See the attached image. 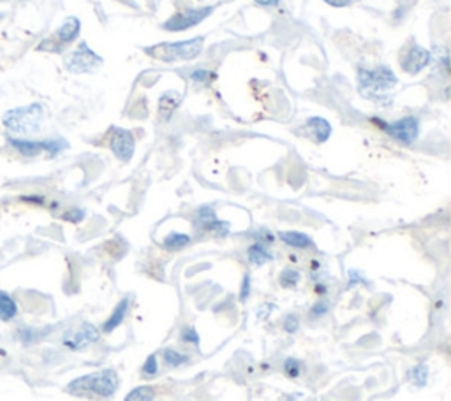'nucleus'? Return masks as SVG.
<instances>
[{
	"mask_svg": "<svg viewBox=\"0 0 451 401\" xmlns=\"http://www.w3.org/2000/svg\"><path fill=\"white\" fill-rule=\"evenodd\" d=\"M397 83V76L388 67H377L376 70H358V90L365 99L376 100V102H383L384 99L390 102V90H393Z\"/></svg>",
	"mask_w": 451,
	"mask_h": 401,
	"instance_id": "obj_1",
	"label": "nucleus"
},
{
	"mask_svg": "<svg viewBox=\"0 0 451 401\" xmlns=\"http://www.w3.org/2000/svg\"><path fill=\"white\" fill-rule=\"evenodd\" d=\"M120 380L115 370H101L76 378L68 385V391L76 396L94 395L99 398H112L117 392Z\"/></svg>",
	"mask_w": 451,
	"mask_h": 401,
	"instance_id": "obj_2",
	"label": "nucleus"
},
{
	"mask_svg": "<svg viewBox=\"0 0 451 401\" xmlns=\"http://www.w3.org/2000/svg\"><path fill=\"white\" fill-rule=\"evenodd\" d=\"M44 118V107L41 104H28V106L9 109L4 114V125L13 134L20 136H32L39 132Z\"/></svg>",
	"mask_w": 451,
	"mask_h": 401,
	"instance_id": "obj_3",
	"label": "nucleus"
},
{
	"mask_svg": "<svg viewBox=\"0 0 451 401\" xmlns=\"http://www.w3.org/2000/svg\"><path fill=\"white\" fill-rule=\"evenodd\" d=\"M203 37L198 39H189V41H180V43H164L157 44V46L147 48V53L150 57L157 58L162 62H176V60H192V58L198 57L203 51Z\"/></svg>",
	"mask_w": 451,
	"mask_h": 401,
	"instance_id": "obj_4",
	"label": "nucleus"
},
{
	"mask_svg": "<svg viewBox=\"0 0 451 401\" xmlns=\"http://www.w3.org/2000/svg\"><path fill=\"white\" fill-rule=\"evenodd\" d=\"M372 122L379 125L388 136L393 137L395 141L402 144H413L420 136V122H418L416 117L400 118V120L393 122V124H386V122L377 120V118H372Z\"/></svg>",
	"mask_w": 451,
	"mask_h": 401,
	"instance_id": "obj_5",
	"label": "nucleus"
},
{
	"mask_svg": "<svg viewBox=\"0 0 451 401\" xmlns=\"http://www.w3.org/2000/svg\"><path fill=\"white\" fill-rule=\"evenodd\" d=\"M64 64L71 73H94L102 65V58L94 53L83 41L73 53L64 58Z\"/></svg>",
	"mask_w": 451,
	"mask_h": 401,
	"instance_id": "obj_6",
	"label": "nucleus"
},
{
	"mask_svg": "<svg viewBox=\"0 0 451 401\" xmlns=\"http://www.w3.org/2000/svg\"><path fill=\"white\" fill-rule=\"evenodd\" d=\"M11 146L16 148L25 157H36V155L48 151L50 155H58L68 148V143L64 139H46V141H31V139H16L9 137Z\"/></svg>",
	"mask_w": 451,
	"mask_h": 401,
	"instance_id": "obj_7",
	"label": "nucleus"
},
{
	"mask_svg": "<svg viewBox=\"0 0 451 401\" xmlns=\"http://www.w3.org/2000/svg\"><path fill=\"white\" fill-rule=\"evenodd\" d=\"M213 13L212 7H199V9H186L176 13L175 16L169 18L168 21L162 23V28L169 32H182L187 28L196 27L198 23H201L203 20L210 16Z\"/></svg>",
	"mask_w": 451,
	"mask_h": 401,
	"instance_id": "obj_8",
	"label": "nucleus"
},
{
	"mask_svg": "<svg viewBox=\"0 0 451 401\" xmlns=\"http://www.w3.org/2000/svg\"><path fill=\"white\" fill-rule=\"evenodd\" d=\"M110 148L115 154V157L122 162H129L134 155L136 139L131 131H125L120 127H112L110 131Z\"/></svg>",
	"mask_w": 451,
	"mask_h": 401,
	"instance_id": "obj_9",
	"label": "nucleus"
},
{
	"mask_svg": "<svg viewBox=\"0 0 451 401\" xmlns=\"http://www.w3.org/2000/svg\"><path fill=\"white\" fill-rule=\"evenodd\" d=\"M99 340V331L90 322H83L78 329H73L64 336V345L71 351H81Z\"/></svg>",
	"mask_w": 451,
	"mask_h": 401,
	"instance_id": "obj_10",
	"label": "nucleus"
},
{
	"mask_svg": "<svg viewBox=\"0 0 451 401\" xmlns=\"http://www.w3.org/2000/svg\"><path fill=\"white\" fill-rule=\"evenodd\" d=\"M196 228L201 229V231L206 232H216L217 236H228L229 232V224L228 222H223L217 218L216 211L210 206H203L198 210V215H196L194 220Z\"/></svg>",
	"mask_w": 451,
	"mask_h": 401,
	"instance_id": "obj_11",
	"label": "nucleus"
},
{
	"mask_svg": "<svg viewBox=\"0 0 451 401\" xmlns=\"http://www.w3.org/2000/svg\"><path fill=\"white\" fill-rule=\"evenodd\" d=\"M430 58H432L430 51L425 50L423 46L414 44V46H411V50L402 57L400 64H402V69H404L408 74H418L420 70H423L425 67L430 64Z\"/></svg>",
	"mask_w": 451,
	"mask_h": 401,
	"instance_id": "obj_12",
	"label": "nucleus"
},
{
	"mask_svg": "<svg viewBox=\"0 0 451 401\" xmlns=\"http://www.w3.org/2000/svg\"><path fill=\"white\" fill-rule=\"evenodd\" d=\"M305 127L309 129V136L312 137L316 143H324V141H328V137L331 136V125L328 124V120H324V118H310V120L307 122Z\"/></svg>",
	"mask_w": 451,
	"mask_h": 401,
	"instance_id": "obj_13",
	"label": "nucleus"
},
{
	"mask_svg": "<svg viewBox=\"0 0 451 401\" xmlns=\"http://www.w3.org/2000/svg\"><path fill=\"white\" fill-rule=\"evenodd\" d=\"M80 31H81L80 20L75 16H71L62 23V27L58 28L57 33H55V39H57V43L60 44H69L73 43L78 36H80Z\"/></svg>",
	"mask_w": 451,
	"mask_h": 401,
	"instance_id": "obj_14",
	"label": "nucleus"
},
{
	"mask_svg": "<svg viewBox=\"0 0 451 401\" xmlns=\"http://www.w3.org/2000/svg\"><path fill=\"white\" fill-rule=\"evenodd\" d=\"M127 310H129V298H124L118 303V306L115 308V311L112 315H110L108 321L105 322V326H102V331L105 333H112L115 331V329L118 328V326L124 322V319L127 317Z\"/></svg>",
	"mask_w": 451,
	"mask_h": 401,
	"instance_id": "obj_15",
	"label": "nucleus"
},
{
	"mask_svg": "<svg viewBox=\"0 0 451 401\" xmlns=\"http://www.w3.org/2000/svg\"><path fill=\"white\" fill-rule=\"evenodd\" d=\"M180 100H182V97H180L179 92H166V94H162L161 100H159V113H161L162 120L171 118L173 111L179 107Z\"/></svg>",
	"mask_w": 451,
	"mask_h": 401,
	"instance_id": "obj_16",
	"label": "nucleus"
},
{
	"mask_svg": "<svg viewBox=\"0 0 451 401\" xmlns=\"http://www.w3.org/2000/svg\"><path fill=\"white\" fill-rule=\"evenodd\" d=\"M280 240H282L286 245H290V247H295V248L312 247V240H310L305 232H298V231L280 232Z\"/></svg>",
	"mask_w": 451,
	"mask_h": 401,
	"instance_id": "obj_17",
	"label": "nucleus"
},
{
	"mask_svg": "<svg viewBox=\"0 0 451 401\" xmlns=\"http://www.w3.org/2000/svg\"><path fill=\"white\" fill-rule=\"evenodd\" d=\"M247 254H249V261L256 266L265 264V262L272 261L273 259L272 254L266 250V247L263 243H254L253 247L249 248V252H247Z\"/></svg>",
	"mask_w": 451,
	"mask_h": 401,
	"instance_id": "obj_18",
	"label": "nucleus"
},
{
	"mask_svg": "<svg viewBox=\"0 0 451 401\" xmlns=\"http://www.w3.org/2000/svg\"><path fill=\"white\" fill-rule=\"evenodd\" d=\"M16 311L18 306L14 299L6 292H0V319L2 321H11V319H14Z\"/></svg>",
	"mask_w": 451,
	"mask_h": 401,
	"instance_id": "obj_19",
	"label": "nucleus"
},
{
	"mask_svg": "<svg viewBox=\"0 0 451 401\" xmlns=\"http://www.w3.org/2000/svg\"><path fill=\"white\" fill-rule=\"evenodd\" d=\"M191 243V236L184 232H171L166 236L164 240V248L168 250H180V248L187 247Z\"/></svg>",
	"mask_w": 451,
	"mask_h": 401,
	"instance_id": "obj_20",
	"label": "nucleus"
},
{
	"mask_svg": "<svg viewBox=\"0 0 451 401\" xmlns=\"http://www.w3.org/2000/svg\"><path fill=\"white\" fill-rule=\"evenodd\" d=\"M154 398L155 389L152 385H139L125 396V401H154Z\"/></svg>",
	"mask_w": 451,
	"mask_h": 401,
	"instance_id": "obj_21",
	"label": "nucleus"
},
{
	"mask_svg": "<svg viewBox=\"0 0 451 401\" xmlns=\"http://www.w3.org/2000/svg\"><path fill=\"white\" fill-rule=\"evenodd\" d=\"M409 377H411V380L418 385V387H423V385L427 384V378H428L427 365L420 363V365L414 366L411 370V373H409Z\"/></svg>",
	"mask_w": 451,
	"mask_h": 401,
	"instance_id": "obj_22",
	"label": "nucleus"
},
{
	"mask_svg": "<svg viewBox=\"0 0 451 401\" xmlns=\"http://www.w3.org/2000/svg\"><path fill=\"white\" fill-rule=\"evenodd\" d=\"M162 355H164V363L168 366H173V368H176V366H182L184 363H187V355H184V354H180V352H176L175 348H166L164 352H162Z\"/></svg>",
	"mask_w": 451,
	"mask_h": 401,
	"instance_id": "obj_23",
	"label": "nucleus"
},
{
	"mask_svg": "<svg viewBox=\"0 0 451 401\" xmlns=\"http://www.w3.org/2000/svg\"><path fill=\"white\" fill-rule=\"evenodd\" d=\"M279 282L282 287L293 289V287H297V284L300 282V273H298L297 269H284L282 273H280Z\"/></svg>",
	"mask_w": 451,
	"mask_h": 401,
	"instance_id": "obj_24",
	"label": "nucleus"
},
{
	"mask_svg": "<svg viewBox=\"0 0 451 401\" xmlns=\"http://www.w3.org/2000/svg\"><path fill=\"white\" fill-rule=\"evenodd\" d=\"M157 371H159L157 355L152 354V355H149V359L145 361V365H143V373H145L147 377H154V375H157Z\"/></svg>",
	"mask_w": 451,
	"mask_h": 401,
	"instance_id": "obj_25",
	"label": "nucleus"
},
{
	"mask_svg": "<svg viewBox=\"0 0 451 401\" xmlns=\"http://www.w3.org/2000/svg\"><path fill=\"white\" fill-rule=\"evenodd\" d=\"M284 370H286V373L290 375V377H298V375H300V363H298L297 359L290 358L284 363Z\"/></svg>",
	"mask_w": 451,
	"mask_h": 401,
	"instance_id": "obj_26",
	"label": "nucleus"
},
{
	"mask_svg": "<svg viewBox=\"0 0 451 401\" xmlns=\"http://www.w3.org/2000/svg\"><path fill=\"white\" fill-rule=\"evenodd\" d=\"M210 77H212V73H208L205 69H196L191 73V80L196 81V83H206Z\"/></svg>",
	"mask_w": 451,
	"mask_h": 401,
	"instance_id": "obj_27",
	"label": "nucleus"
},
{
	"mask_svg": "<svg viewBox=\"0 0 451 401\" xmlns=\"http://www.w3.org/2000/svg\"><path fill=\"white\" fill-rule=\"evenodd\" d=\"M300 328V321H298L297 315H287L286 321H284V329L287 333H297Z\"/></svg>",
	"mask_w": 451,
	"mask_h": 401,
	"instance_id": "obj_28",
	"label": "nucleus"
},
{
	"mask_svg": "<svg viewBox=\"0 0 451 401\" xmlns=\"http://www.w3.org/2000/svg\"><path fill=\"white\" fill-rule=\"evenodd\" d=\"M182 340L187 341V343L192 345H199V334L194 328H187L182 331Z\"/></svg>",
	"mask_w": 451,
	"mask_h": 401,
	"instance_id": "obj_29",
	"label": "nucleus"
},
{
	"mask_svg": "<svg viewBox=\"0 0 451 401\" xmlns=\"http://www.w3.org/2000/svg\"><path fill=\"white\" fill-rule=\"evenodd\" d=\"M328 310H330V306H328V303H324V301H319V303H316L312 306V310H310V314H312V317H323L324 314H328Z\"/></svg>",
	"mask_w": 451,
	"mask_h": 401,
	"instance_id": "obj_30",
	"label": "nucleus"
},
{
	"mask_svg": "<svg viewBox=\"0 0 451 401\" xmlns=\"http://www.w3.org/2000/svg\"><path fill=\"white\" fill-rule=\"evenodd\" d=\"M250 294V274H245L242 282V289H240V301H247Z\"/></svg>",
	"mask_w": 451,
	"mask_h": 401,
	"instance_id": "obj_31",
	"label": "nucleus"
},
{
	"mask_svg": "<svg viewBox=\"0 0 451 401\" xmlns=\"http://www.w3.org/2000/svg\"><path fill=\"white\" fill-rule=\"evenodd\" d=\"M356 284H367V280H365L364 277H361L360 271H349V282H347V287H354Z\"/></svg>",
	"mask_w": 451,
	"mask_h": 401,
	"instance_id": "obj_32",
	"label": "nucleus"
},
{
	"mask_svg": "<svg viewBox=\"0 0 451 401\" xmlns=\"http://www.w3.org/2000/svg\"><path fill=\"white\" fill-rule=\"evenodd\" d=\"M83 217H85L83 210H76V208H75V210L69 211V213L64 215L65 220H71V222H80Z\"/></svg>",
	"mask_w": 451,
	"mask_h": 401,
	"instance_id": "obj_33",
	"label": "nucleus"
},
{
	"mask_svg": "<svg viewBox=\"0 0 451 401\" xmlns=\"http://www.w3.org/2000/svg\"><path fill=\"white\" fill-rule=\"evenodd\" d=\"M324 2L330 4V6H334V7H346V6H349L351 0H324Z\"/></svg>",
	"mask_w": 451,
	"mask_h": 401,
	"instance_id": "obj_34",
	"label": "nucleus"
},
{
	"mask_svg": "<svg viewBox=\"0 0 451 401\" xmlns=\"http://www.w3.org/2000/svg\"><path fill=\"white\" fill-rule=\"evenodd\" d=\"M260 6H266V7H272V6H277V4L280 2V0H256Z\"/></svg>",
	"mask_w": 451,
	"mask_h": 401,
	"instance_id": "obj_35",
	"label": "nucleus"
}]
</instances>
